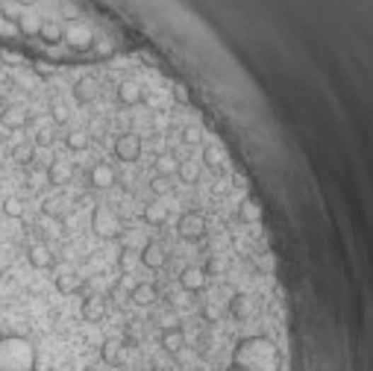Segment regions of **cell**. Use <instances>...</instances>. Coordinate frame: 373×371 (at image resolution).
I'll list each match as a JSON object with an SVG mask.
<instances>
[{"instance_id": "7a4b0ae2", "label": "cell", "mask_w": 373, "mask_h": 371, "mask_svg": "<svg viewBox=\"0 0 373 371\" xmlns=\"http://www.w3.org/2000/svg\"><path fill=\"white\" fill-rule=\"evenodd\" d=\"M27 262L35 268V271H53V265L59 262L53 248L45 242V239H35L27 245Z\"/></svg>"}, {"instance_id": "6da1fadb", "label": "cell", "mask_w": 373, "mask_h": 371, "mask_svg": "<svg viewBox=\"0 0 373 371\" xmlns=\"http://www.w3.org/2000/svg\"><path fill=\"white\" fill-rule=\"evenodd\" d=\"M0 371H38V350L33 339L18 333L0 336Z\"/></svg>"}, {"instance_id": "277c9868", "label": "cell", "mask_w": 373, "mask_h": 371, "mask_svg": "<svg viewBox=\"0 0 373 371\" xmlns=\"http://www.w3.org/2000/svg\"><path fill=\"white\" fill-rule=\"evenodd\" d=\"M4 104H6V101H4V92H0V106H4Z\"/></svg>"}, {"instance_id": "3957f363", "label": "cell", "mask_w": 373, "mask_h": 371, "mask_svg": "<svg viewBox=\"0 0 373 371\" xmlns=\"http://www.w3.org/2000/svg\"><path fill=\"white\" fill-rule=\"evenodd\" d=\"M4 216L12 218V221H21V218L27 216L24 201H21V198H6V201H4Z\"/></svg>"}]
</instances>
